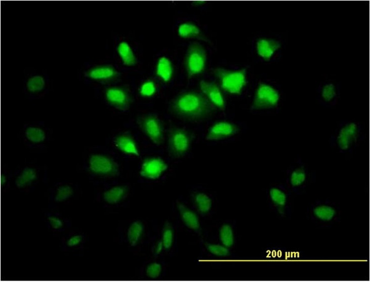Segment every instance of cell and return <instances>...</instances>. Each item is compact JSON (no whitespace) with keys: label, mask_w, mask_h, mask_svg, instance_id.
<instances>
[{"label":"cell","mask_w":370,"mask_h":282,"mask_svg":"<svg viewBox=\"0 0 370 282\" xmlns=\"http://www.w3.org/2000/svg\"><path fill=\"white\" fill-rule=\"evenodd\" d=\"M169 111L176 117L188 121L206 119L217 111V108L201 92L185 90L170 101Z\"/></svg>","instance_id":"6da1fadb"},{"label":"cell","mask_w":370,"mask_h":282,"mask_svg":"<svg viewBox=\"0 0 370 282\" xmlns=\"http://www.w3.org/2000/svg\"><path fill=\"white\" fill-rule=\"evenodd\" d=\"M212 74L217 78L223 92L227 94L240 95L247 86V69L229 70L217 67L213 69Z\"/></svg>","instance_id":"7a4b0ae2"},{"label":"cell","mask_w":370,"mask_h":282,"mask_svg":"<svg viewBox=\"0 0 370 282\" xmlns=\"http://www.w3.org/2000/svg\"><path fill=\"white\" fill-rule=\"evenodd\" d=\"M195 135L188 130L172 125L168 130L167 148L169 156L180 158L189 151Z\"/></svg>","instance_id":"3957f363"},{"label":"cell","mask_w":370,"mask_h":282,"mask_svg":"<svg viewBox=\"0 0 370 282\" xmlns=\"http://www.w3.org/2000/svg\"><path fill=\"white\" fill-rule=\"evenodd\" d=\"M206 63L207 53L203 45L198 42L190 44L184 61L188 78L191 79L203 74L205 71Z\"/></svg>","instance_id":"277c9868"},{"label":"cell","mask_w":370,"mask_h":282,"mask_svg":"<svg viewBox=\"0 0 370 282\" xmlns=\"http://www.w3.org/2000/svg\"><path fill=\"white\" fill-rule=\"evenodd\" d=\"M137 124L151 142L159 146L164 142V126L155 114L141 115L137 118Z\"/></svg>","instance_id":"5b68a950"},{"label":"cell","mask_w":370,"mask_h":282,"mask_svg":"<svg viewBox=\"0 0 370 282\" xmlns=\"http://www.w3.org/2000/svg\"><path fill=\"white\" fill-rule=\"evenodd\" d=\"M279 91L268 84L260 83L255 93L251 109L260 110L275 108L280 100Z\"/></svg>","instance_id":"8992f818"},{"label":"cell","mask_w":370,"mask_h":282,"mask_svg":"<svg viewBox=\"0 0 370 282\" xmlns=\"http://www.w3.org/2000/svg\"><path fill=\"white\" fill-rule=\"evenodd\" d=\"M106 100L111 106L120 111H126L133 103L132 96L127 87H113L106 90Z\"/></svg>","instance_id":"52a82bcc"},{"label":"cell","mask_w":370,"mask_h":282,"mask_svg":"<svg viewBox=\"0 0 370 282\" xmlns=\"http://www.w3.org/2000/svg\"><path fill=\"white\" fill-rule=\"evenodd\" d=\"M169 168L164 160L159 157H148L143 160L140 174L144 178L156 180Z\"/></svg>","instance_id":"ba28073f"},{"label":"cell","mask_w":370,"mask_h":282,"mask_svg":"<svg viewBox=\"0 0 370 282\" xmlns=\"http://www.w3.org/2000/svg\"><path fill=\"white\" fill-rule=\"evenodd\" d=\"M239 132L240 128L236 124L227 120H218L210 127L206 139L209 141H217L228 139Z\"/></svg>","instance_id":"9c48e42d"},{"label":"cell","mask_w":370,"mask_h":282,"mask_svg":"<svg viewBox=\"0 0 370 282\" xmlns=\"http://www.w3.org/2000/svg\"><path fill=\"white\" fill-rule=\"evenodd\" d=\"M201 92L208 98L217 109L224 111L226 108V101L222 90L219 85L213 81L201 80L200 83Z\"/></svg>","instance_id":"30bf717a"},{"label":"cell","mask_w":370,"mask_h":282,"mask_svg":"<svg viewBox=\"0 0 370 282\" xmlns=\"http://www.w3.org/2000/svg\"><path fill=\"white\" fill-rule=\"evenodd\" d=\"M89 169L95 174L105 176H116L119 167L113 159L102 155H94L89 159Z\"/></svg>","instance_id":"8fae6325"},{"label":"cell","mask_w":370,"mask_h":282,"mask_svg":"<svg viewBox=\"0 0 370 282\" xmlns=\"http://www.w3.org/2000/svg\"><path fill=\"white\" fill-rule=\"evenodd\" d=\"M178 35L184 39H197L208 44H212L209 38L202 32L200 28L192 22H185L179 25Z\"/></svg>","instance_id":"7c38bea8"},{"label":"cell","mask_w":370,"mask_h":282,"mask_svg":"<svg viewBox=\"0 0 370 282\" xmlns=\"http://www.w3.org/2000/svg\"><path fill=\"white\" fill-rule=\"evenodd\" d=\"M358 130L355 123H350L345 126L339 132L338 144L339 148L346 150L357 140Z\"/></svg>","instance_id":"4fadbf2b"},{"label":"cell","mask_w":370,"mask_h":282,"mask_svg":"<svg viewBox=\"0 0 370 282\" xmlns=\"http://www.w3.org/2000/svg\"><path fill=\"white\" fill-rule=\"evenodd\" d=\"M176 207H177L181 220L185 225L190 229L196 231V232L201 233L200 219H199L197 214L191 210L183 203L178 202L176 203Z\"/></svg>","instance_id":"5bb4252c"},{"label":"cell","mask_w":370,"mask_h":282,"mask_svg":"<svg viewBox=\"0 0 370 282\" xmlns=\"http://www.w3.org/2000/svg\"><path fill=\"white\" fill-rule=\"evenodd\" d=\"M280 47V42L273 39L260 38L257 42V54L265 61H270Z\"/></svg>","instance_id":"9a60e30c"},{"label":"cell","mask_w":370,"mask_h":282,"mask_svg":"<svg viewBox=\"0 0 370 282\" xmlns=\"http://www.w3.org/2000/svg\"><path fill=\"white\" fill-rule=\"evenodd\" d=\"M114 143L116 147L123 153L140 156L138 146L130 134L125 133L119 135L115 139Z\"/></svg>","instance_id":"2e32d148"},{"label":"cell","mask_w":370,"mask_h":282,"mask_svg":"<svg viewBox=\"0 0 370 282\" xmlns=\"http://www.w3.org/2000/svg\"><path fill=\"white\" fill-rule=\"evenodd\" d=\"M86 75L98 81H112L119 78L120 73L111 66H100L89 70Z\"/></svg>","instance_id":"e0dca14e"},{"label":"cell","mask_w":370,"mask_h":282,"mask_svg":"<svg viewBox=\"0 0 370 282\" xmlns=\"http://www.w3.org/2000/svg\"><path fill=\"white\" fill-rule=\"evenodd\" d=\"M174 68L169 58L162 56L159 59L156 67V75L160 80L164 83H169L172 80Z\"/></svg>","instance_id":"ac0fdd59"},{"label":"cell","mask_w":370,"mask_h":282,"mask_svg":"<svg viewBox=\"0 0 370 282\" xmlns=\"http://www.w3.org/2000/svg\"><path fill=\"white\" fill-rule=\"evenodd\" d=\"M193 202L199 213L203 215L211 211L212 206V199L206 194L195 192L192 194Z\"/></svg>","instance_id":"d6986e66"},{"label":"cell","mask_w":370,"mask_h":282,"mask_svg":"<svg viewBox=\"0 0 370 282\" xmlns=\"http://www.w3.org/2000/svg\"><path fill=\"white\" fill-rule=\"evenodd\" d=\"M119 55L123 63L127 66H133L137 64V60L130 45L125 42H122L117 48Z\"/></svg>","instance_id":"ffe728a7"},{"label":"cell","mask_w":370,"mask_h":282,"mask_svg":"<svg viewBox=\"0 0 370 282\" xmlns=\"http://www.w3.org/2000/svg\"><path fill=\"white\" fill-rule=\"evenodd\" d=\"M128 193V189L124 186L116 187L106 191L104 194L105 201L110 204H116L125 198Z\"/></svg>","instance_id":"44dd1931"},{"label":"cell","mask_w":370,"mask_h":282,"mask_svg":"<svg viewBox=\"0 0 370 282\" xmlns=\"http://www.w3.org/2000/svg\"><path fill=\"white\" fill-rule=\"evenodd\" d=\"M144 227L141 222L133 223L129 227L127 233L128 240L131 246H136L144 233Z\"/></svg>","instance_id":"7402d4cb"},{"label":"cell","mask_w":370,"mask_h":282,"mask_svg":"<svg viewBox=\"0 0 370 282\" xmlns=\"http://www.w3.org/2000/svg\"><path fill=\"white\" fill-rule=\"evenodd\" d=\"M173 236H174V233H173L172 225L169 222H165L164 225L163 230H162V239L161 242L164 249L169 250L172 248L173 242Z\"/></svg>","instance_id":"603a6c76"},{"label":"cell","mask_w":370,"mask_h":282,"mask_svg":"<svg viewBox=\"0 0 370 282\" xmlns=\"http://www.w3.org/2000/svg\"><path fill=\"white\" fill-rule=\"evenodd\" d=\"M36 172L32 169H25L22 173L16 179V185L19 188L26 187L36 179Z\"/></svg>","instance_id":"cb8c5ba5"},{"label":"cell","mask_w":370,"mask_h":282,"mask_svg":"<svg viewBox=\"0 0 370 282\" xmlns=\"http://www.w3.org/2000/svg\"><path fill=\"white\" fill-rule=\"evenodd\" d=\"M158 91V86L155 81L152 79L146 80L139 89V94L144 98H151L155 95Z\"/></svg>","instance_id":"d4e9b609"},{"label":"cell","mask_w":370,"mask_h":282,"mask_svg":"<svg viewBox=\"0 0 370 282\" xmlns=\"http://www.w3.org/2000/svg\"><path fill=\"white\" fill-rule=\"evenodd\" d=\"M220 238L223 246L230 248L234 244V232L230 225H223L220 230Z\"/></svg>","instance_id":"484cf974"},{"label":"cell","mask_w":370,"mask_h":282,"mask_svg":"<svg viewBox=\"0 0 370 282\" xmlns=\"http://www.w3.org/2000/svg\"><path fill=\"white\" fill-rule=\"evenodd\" d=\"M315 215L322 221H329L335 215L334 209L328 206H320L316 207L313 211Z\"/></svg>","instance_id":"4316f807"},{"label":"cell","mask_w":370,"mask_h":282,"mask_svg":"<svg viewBox=\"0 0 370 282\" xmlns=\"http://www.w3.org/2000/svg\"><path fill=\"white\" fill-rule=\"evenodd\" d=\"M45 85L44 78L41 76H34L27 82V89L30 92L35 93L43 90Z\"/></svg>","instance_id":"83f0119b"},{"label":"cell","mask_w":370,"mask_h":282,"mask_svg":"<svg viewBox=\"0 0 370 282\" xmlns=\"http://www.w3.org/2000/svg\"><path fill=\"white\" fill-rule=\"evenodd\" d=\"M26 137L30 142L33 143H40L45 139L43 131L36 128H29L26 132Z\"/></svg>","instance_id":"f1b7e54d"},{"label":"cell","mask_w":370,"mask_h":282,"mask_svg":"<svg viewBox=\"0 0 370 282\" xmlns=\"http://www.w3.org/2000/svg\"><path fill=\"white\" fill-rule=\"evenodd\" d=\"M205 246L210 253L217 256H227L229 255L228 248L222 245H214L205 243Z\"/></svg>","instance_id":"f546056e"},{"label":"cell","mask_w":370,"mask_h":282,"mask_svg":"<svg viewBox=\"0 0 370 282\" xmlns=\"http://www.w3.org/2000/svg\"><path fill=\"white\" fill-rule=\"evenodd\" d=\"M270 196L273 202L278 207H283L287 202V196L282 191L278 188H272L270 190Z\"/></svg>","instance_id":"4dcf8cb0"},{"label":"cell","mask_w":370,"mask_h":282,"mask_svg":"<svg viewBox=\"0 0 370 282\" xmlns=\"http://www.w3.org/2000/svg\"><path fill=\"white\" fill-rule=\"evenodd\" d=\"M305 173L303 169H298L294 171L291 177V183L294 187L301 185L305 180Z\"/></svg>","instance_id":"1f68e13d"},{"label":"cell","mask_w":370,"mask_h":282,"mask_svg":"<svg viewBox=\"0 0 370 282\" xmlns=\"http://www.w3.org/2000/svg\"><path fill=\"white\" fill-rule=\"evenodd\" d=\"M72 193L73 190L71 187L67 185L62 186L58 189L55 199L59 202H64L72 196Z\"/></svg>","instance_id":"d6a6232c"},{"label":"cell","mask_w":370,"mask_h":282,"mask_svg":"<svg viewBox=\"0 0 370 282\" xmlns=\"http://www.w3.org/2000/svg\"><path fill=\"white\" fill-rule=\"evenodd\" d=\"M322 97L323 99L329 102L335 97L336 95V89L334 85L332 84H327L323 87L322 90Z\"/></svg>","instance_id":"836d02e7"},{"label":"cell","mask_w":370,"mask_h":282,"mask_svg":"<svg viewBox=\"0 0 370 282\" xmlns=\"http://www.w3.org/2000/svg\"><path fill=\"white\" fill-rule=\"evenodd\" d=\"M161 265L158 263L151 264L147 269V274L151 278H158L161 275Z\"/></svg>","instance_id":"e575fe53"},{"label":"cell","mask_w":370,"mask_h":282,"mask_svg":"<svg viewBox=\"0 0 370 282\" xmlns=\"http://www.w3.org/2000/svg\"><path fill=\"white\" fill-rule=\"evenodd\" d=\"M49 221L52 226L53 228H56V229L63 226V223H62L61 220L58 218H54V217H51V218H49Z\"/></svg>","instance_id":"d590c367"},{"label":"cell","mask_w":370,"mask_h":282,"mask_svg":"<svg viewBox=\"0 0 370 282\" xmlns=\"http://www.w3.org/2000/svg\"><path fill=\"white\" fill-rule=\"evenodd\" d=\"M81 241H82V237L80 236H75L69 239L67 244L69 247H74L79 244Z\"/></svg>","instance_id":"8d00e7d4"},{"label":"cell","mask_w":370,"mask_h":282,"mask_svg":"<svg viewBox=\"0 0 370 282\" xmlns=\"http://www.w3.org/2000/svg\"><path fill=\"white\" fill-rule=\"evenodd\" d=\"M207 1H193L192 2V5L193 7H200V6L206 4Z\"/></svg>","instance_id":"74e56055"},{"label":"cell","mask_w":370,"mask_h":282,"mask_svg":"<svg viewBox=\"0 0 370 282\" xmlns=\"http://www.w3.org/2000/svg\"><path fill=\"white\" fill-rule=\"evenodd\" d=\"M6 182V177L4 176H1V185H4Z\"/></svg>","instance_id":"f35d334b"}]
</instances>
